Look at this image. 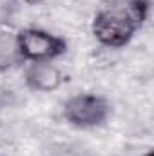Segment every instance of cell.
Returning <instances> with one entry per match:
<instances>
[{
  "mask_svg": "<svg viewBox=\"0 0 154 156\" xmlns=\"http://www.w3.org/2000/svg\"><path fill=\"white\" fill-rule=\"evenodd\" d=\"M149 0H121L100 9L93 18V35L105 47H123L147 20Z\"/></svg>",
  "mask_w": 154,
  "mask_h": 156,
  "instance_id": "6da1fadb",
  "label": "cell"
},
{
  "mask_svg": "<svg viewBox=\"0 0 154 156\" xmlns=\"http://www.w3.org/2000/svg\"><path fill=\"white\" fill-rule=\"evenodd\" d=\"M109 115H111V104L103 96L93 93L75 94L64 105V118L71 125L80 129L100 127L107 122Z\"/></svg>",
  "mask_w": 154,
  "mask_h": 156,
  "instance_id": "3957f363",
  "label": "cell"
},
{
  "mask_svg": "<svg viewBox=\"0 0 154 156\" xmlns=\"http://www.w3.org/2000/svg\"><path fill=\"white\" fill-rule=\"evenodd\" d=\"M16 45L22 60L27 62H53L67 51V42L49 31L27 27L16 35Z\"/></svg>",
  "mask_w": 154,
  "mask_h": 156,
  "instance_id": "7a4b0ae2",
  "label": "cell"
},
{
  "mask_svg": "<svg viewBox=\"0 0 154 156\" xmlns=\"http://www.w3.org/2000/svg\"><path fill=\"white\" fill-rule=\"evenodd\" d=\"M22 58L16 45V35L9 37V33H0V71L13 67Z\"/></svg>",
  "mask_w": 154,
  "mask_h": 156,
  "instance_id": "5b68a950",
  "label": "cell"
},
{
  "mask_svg": "<svg viewBox=\"0 0 154 156\" xmlns=\"http://www.w3.org/2000/svg\"><path fill=\"white\" fill-rule=\"evenodd\" d=\"M143 156H154V154H152V151H147V153H145Z\"/></svg>",
  "mask_w": 154,
  "mask_h": 156,
  "instance_id": "8992f818",
  "label": "cell"
},
{
  "mask_svg": "<svg viewBox=\"0 0 154 156\" xmlns=\"http://www.w3.org/2000/svg\"><path fill=\"white\" fill-rule=\"evenodd\" d=\"M65 82H69V76L53 62H31L26 69V83L33 91L51 93Z\"/></svg>",
  "mask_w": 154,
  "mask_h": 156,
  "instance_id": "277c9868",
  "label": "cell"
}]
</instances>
